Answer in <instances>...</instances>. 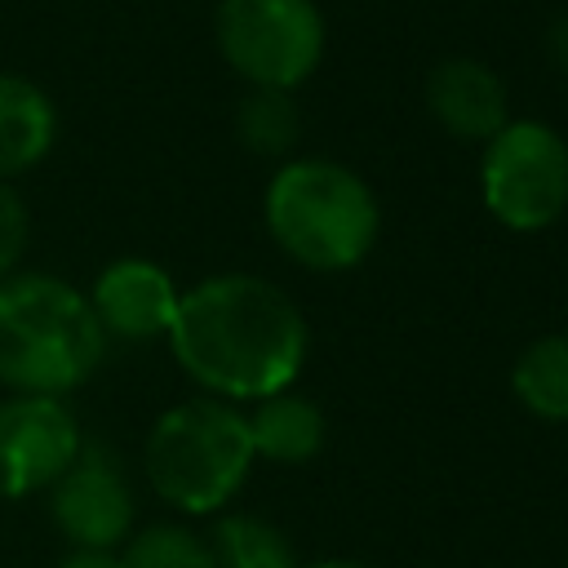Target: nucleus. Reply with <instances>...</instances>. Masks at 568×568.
Segmentation results:
<instances>
[{
	"label": "nucleus",
	"instance_id": "19",
	"mask_svg": "<svg viewBox=\"0 0 568 568\" xmlns=\"http://www.w3.org/2000/svg\"><path fill=\"white\" fill-rule=\"evenodd\" d=\"M546 58L568 75V13H559V18L546 27Z\"/></svg>",
	"mask_w": 568,
	"mask_h": 568
},
{
	"label": "nucleus",
	"instance_id": "18",
	"mask_svg": "<svg viewBox=\"0 0 568 568\" xmlns=\"http://www.w3.org/2000/svg\"><path fill=\"white\" fill-rule=\"evenodd\" d=\"M58 568H124V564H120L115 550H84V546H71V550L58 559Z\"/></svg>",
	"mask_w": 568,
	"mask_h": 568
},
{
	"label": "nucleus",
	"instance_id": "8",
	"mask_svg": "<svg viewBox=\"0 0 568 568\" xmlns=\"http://www.w3.org/2000/svg\"><path fill=\"white\" fill-rule=\"evenodd\" d=\"M49 515L71 546L115 550L133 528V493L106 444H80L75 462L49 488Z\"/></svg>",
	"mask_w": 568,
	"mask_h": 568
},
{
	"label": "nucleus",
	"instance_id": "13",
	"mask_svg": "<svg viewBox=\"0 0 568 568\" xmlns=\"http://www.w3.org/2000/svg\"><path fill=\"white\" fill-rule=\"evenodd\" d=\"M515 399L541 422H568V333H546L510 368Z\"/></svg>",
	"mask_w": 568,
	"mask_h": 568
},
{
	"label": "nucleus",
	"instance_id": "10",
	"mask_svg": "<svg viewBox=\"0 0 568 568\" xmlns=\"http://www.w3.org/2000/svg\"><path fill=\"white\" fill-rule=\"evenodd\" d=\"M426 106L444 133L462 142H488L506 129V84L475 58H444L426 75Z\"/></svg>",
	"mask_w": 568,
	"mask_h": 568
},
{
	"label": "nucleus",
	"instance_id": "11",
	"mask_svg": "<svg viewBox=\"0 0 568 568\" xmlns=\"http://www.w3.org/2000/svg\"><path fill=\"white\" fill-rule=\"evenodd\" d=\"M58 142V106L53 98L27 80L0 71V182L31 173Z\"/></svg>",
	"mask_w": 568,
	"mask_h": 568
},
{
	"label": "nucleus",
	"instance_id": "16",
	"mask_svg": "<svg viewBox=\"0 0 568 568\" xmlns=\"http://www.w3.org/2000/svg\"><path fill=\"white\" fill-rule=\"evenodd\" d=\"M120 564L124 568H217L209 541L200 532L182 528V524H151V528H142L124 546Z\"/></svg>",
	"mask_w": 568,
	"mask_h": 568
},
{
	"label": "nucleus",
	"instance_id": "17",
	"mask_svg": "<svg viewBox=\"0 0 568 568\" xmlns=\"http://www.w3.org/2000/svg\"><path fill=\"white\" fill-rule=\"evenodd\" d=\"M27 231H31L27 204L18 200L13 186L0 182V280H9L18 271V262L27 253Z\"/></svg>",
	"mask_w": 568,
	"mask_h": 568
},
{
	"label": "nucleus",
	"instance_id": "1",
	"mask_svg": "<svg viewBox=\"0 0 568 568\" xmlns=\"http://www.w3.org/2000/svg\"><path fill=\"white\" fill-rule=\"evenodd\" d=\"M164 337L182 373L222 399L280 395L306 364V320L262 275H213L178 293Z\"/></svg>",
	"mask_w": 568,
	"mask_h": 568
},
{
	"label": "nucleus",
	"instance_id": "12",
	"mask_svg": "<svg viewBox=\"0 0 568 568\" xmlns=\"http://www.w3.org/2000/svg\"><path fill=\"white\" fill-rule=\"evenodd\" d=\"M244 422H248L253 457L297 466L324 448V413L306 395H293V390L266 395V399H257V408Z\"/></svg>",
	"mask_w": 568,
	"mask_h": 568
},
{
	"label": "nucleus",
	"instance_id": "3",
	"mask_svg": "<svg viewBox=\"0 0 568 568\" xmlns=\"http://www.w3.org/2000/svg\"><path fill=\"white\" fill-rule=\"evenodd\" d=\"M262 217L271 240L306 271L359 266L382 231L373 186L337 160H288L266 182Z\"/></svg>",
	"mask_w": 568,
	"mask_h": 568
},
{
	"label": "nucleus",
	"instance_id": "5",
	"mask_svg": "<svg viewBox=\"0 0 568 568\" xmlns=\"http://www.w3.org/2000/svg\"><path fill=\"white\" fill-rule=\"evenodd\" d=\"M213 36L235 75L253 89H297L324 58V13L315 0H222Z\"/></svg>",
	"mask_w": 568,
	"mask_h": 568
},
{
	"label": "nucleus",
	"instance_id": "9",
	"mask_svg": "<svg viewBox=\"0 0 568 568\" xmlns=\"http://www.w3.org/2000/svg\"><path fill=\"white\" fill-rule=\"evenodd\" d=\"M89 306L106 337L124 342H151L164 337L178 311V288L164 266L151 257H115L98 271Z\"/></svg>",
	"mask_w": 568,
	"mask_h": 568
},
{
	"label": "nucleus",
	"instance_id": "14",
	"mask_svg": "<svg viewBox=\"0 0 568 568\" xmlns=\"http://www.w3.org/2000/svg\"><path fill=\"white\" fill-rule=\"evenodd\" d=\"M217 568H297L293 541L262 515H222L209 537Z\"/></svg>",
	"mask_w": 568,
	"mask_h": 568
},
{
	"label": "nucleus",
	"instance_id": "15",
	"mask_svg": "<svg viewBox=\"0 0 568 568\" xmlns=\"http://www.w3.org/2000/svg\"><path fill=\"white\" fill-rule=\"evenodd\" d=\"M302 133V111L284 89H248L235 106V138L253 155H288Z\"/></svg>",
	"mask_w": 568,
	"mask_h": 568
},
{
	"label": "nucleus",
	"instance_id": "20",
	"mask_svg": "<svg viewBox=\"0 0 568 568\" xmlns=\"http://www.w3.org/2000/svg\"><path fill=\"white\" fill-rule=\"evenodd\" d=\"M306 568H368V564H355V559H320V564H306Z\"/></svg>",
	"mask_w": 568,
	"mask_h": 568
},
{
	"label": "nucleus",
	"instance_id": "2",
	"mask_svg": "<svg viewBox=\"0 0 568 568\" xmlns=\"http://www.w3.org/2000/svg\"><path fill=\"white\" fill-rule=\"evenodd\" d=\"M106 355L89 293L44 271L0 280V382L18 395H67Z\"/></svg>",
	"mask_w": 568,
	"mask_h": 568
},
{
	"label": "nucleus",
	"instance_id": "6",
	"mask_svg": "<svg viewBox=\"0 0 568 568\" xmlns=\"http://www.w3.org/2000/svg\"><path fill=\"white\" fill-rule=\"evenodd\" d=\"M484 209L506 231H546L568 209V142L541 120H506L484 142Z\"/></svg>",
	"mask_w": 568,
	"mask_h": 568
},
{
	"label": "nucleus",
	"instance_id": "4",
	"mask_svg": "<svg viewBox=\"0 0 568 568\" xmlns=\"http://www.w3.org/2000/svg\"><path fill=\"white\" fill-rule=\"evenodd\" d=\"M142 466L151 488L186 515L222 510L253 466V439L240 408L226 399H186L155 417Z\"/></svg>",
	"mask_w": 568,
	"mask_h": 568
},
{
	"label": "nucleus",
	"instance_id": "7",
	"mask_svg": "<svg viewBox=\"0 0 568 568\" xmlns=\"http://www.w3.org/2000/svg\"><path fill=\"white\" fill-rule=\"evenodd\" d=\"M84 435L58 395H13L0 404V501L53 488Z\"/></svg>",
	"mask_w": 568,
	"mask_h": 568
}]
</instances>
